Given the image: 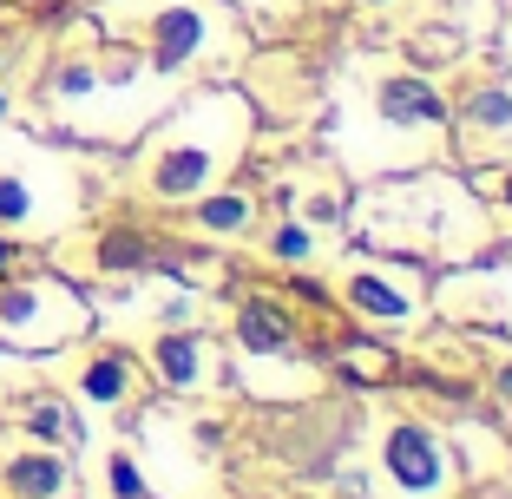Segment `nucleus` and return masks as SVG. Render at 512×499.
Returning <instances> with one entry per match:
<instances>
[{
	"instance_id": "obj_1",
	"label": "nucleus",
	"mask_w": 512,
	"mask_h": 499,
	"mask_svg": "<svg viewBox=\"0 0 512 499\" xmlns=\"http://www.w3.org/2000/svg\"><path fill=\"white\" fill-rule=\"evenodd\" d=\"M388 467H394V480H401L407 493H427V486L440 480L434 447H427V434H414V427H401V434L388 440Z\"/></svg>"
},
{
	"instance_id": "obj_2",
	"label": "nucleus",
	"mask_w": 512,
	"mask_h": 499,
	"mask_svg": "<svg viewBox=\"0 0 512 499\" xmlns=\"http://www.w3.org/2000/svg\"><path fill=\"white\" fill-rule=\"evenodd\" d=\"M381 112H388L394 125H440L447 119L440 92H427L421 79H394V86H381Z\"/></svg>"
},
{
	"instance_id": "obj_3",
	"label": "nucleus",
	"mask_w": 512,
	"mask_h": 499,
	"mask_svg": "<svg viewBox=\"0 0 512 499\" xmlns=\"http://www.w3.org/2000/svg\"><path fill=\"white\" fill-rule=\"evenodd\" d=\"M7 486L27 493V499H46V493H60V467H53V460H14V467H7Z\"/></svg>"
},
{
	"instance_id": "obj_4",
	"label": "nucleus",
	"mask_w": 512,
	"mask_h": 499,
	"mask_svg": "<svg viewBox=\"0 0 512 499\" xmlns=\"http://www.w3.org/2000/svg\"><path fill=\"white\" fill-rule=\"evenodd\" d=\"M197 178H204V158H197V152H178V158H165V165H158V191H171V197L191 191Z\"/></svg>"
},
{
	"instance_id": "obj_5",
	"label": "nucleus",
	"mask_w": 512,
	"mask_h": 499,
	"mask_svg": "<svg viewBox=\"0 0 512 499\" xmlns=\"http://www.w3.org/2000/svg\"><path fill=\"white\" fill-rule=\"evenodd\" d=\"M191 40H197V20L191 14H165V46H158V66H171Z\"/></svg>"
},
{
	"instance_id": "obj_6",
	"label": "nucleus",
	"mask_w": 512,
	"mask_h": 499,
	"mask_svg": "<svg viewBox=\"0 0 512 499\" xmlns=\"http://www.w3.org/2000/svg\"><path fill=\"white\" fill-rule=\"evenodd\" d=\"M158 362H165V375H171V381H191V375H197V355H191V342H184V335H165Z\"/></svg>"
},
{
	"instance_id": "obj_7",
	"label": "nucleus",
	"mask_w": 512,
	"mask_h": 499,
	"mask_svg": "<svg viewBox=\"0 0 512 499\" xmlns=\"http://www.w3.org/2000/svg\"><path fill=\"white\" fill-rule=\"evenodd\" d=\"M243 342L250 348H276L283 342V322H276L270 309H250V316H243Z\"/></svg>"
},
{
	"instance_id": "obj_8",
	"label": "nucleus",
	"mask_w": 512,
	"mask_h": 499,
	"mask_svg": "<svg viewBox=\"0 0 512 499\" xmlns=\"http://www.w3.org/2000/svg\"><path fill=\"white\" fill-rule=\"evenodd\" d=\"M86 394H92V401H119V394H125V368L119 362H99L86 375Z\"/></svg>"
},
{
	"instance_id": "obj_9",
	"label": "nucleus",
	"mask_w": 512,
	"mask_h": 499,
	"mask_svg": "<svg viewBox=\"0 0 512 499\" xmlns=\"http://www.w3.org/2000/svg\"><path fill=\"white\" fill-rule=\"evenodd\" d=\"M355 303L375 309V316H401V296H394V289H381L375 276H362V283H355Z\"/></svg>"
},
{
	"instance_id": "obj_10",
	"label": "nucleus",
	"mask_w": 512,
	"mask_h": 499,
	"mask_svg": "<svg viewBox=\"0 0 512 499\" xmlns=\"http://www.w3.org/2000/svg\"><path fill=\"white\" fill-rule=\"evenodd\" d=\"M473 119H486V125H506V119H512V99H506V92H486L480 106H473Z\"/></svg>"
},
{
	"instance_id": "obj_11",
	"label": "nucleus",
	"mask_w": 512,
	"mask_h": 499,
	"mask_svg": "<svg viewBox=\"0 0 512 499\" xmlns=\"http://www.w3.org/2000/svg\"><path fill=\"white\" fill-rule=\"evenodd\" d=\"M112 486H119V499H145V480L132 473V460H112Z\"/></svg>"
},
{
	"instance_id": "obj_12",
	"label": "nucleus",
	"mask_w": 512,
	"mask_h": 499,
	"mask_svg": "<svg viewBox=\"0 0 512 499\" xmlns=\"http://www.w3.org/2000/svg\"><path fill=\"white\" fill-rule=\"evenodd\" d=\"M204 224H243V197H217V204H204Z\"/></svg>"
},
{
	"instance_id": "obj_13",
	"label": "nucleus",
	"mask_w": 512,
	"mask_h": 499,
	"mask_svg": "<svg viewBox=\"0 0 512 499\" xmlns=\"http://www.w3.org/2000/svg\"><path fill=\"white\" fill-rule=\"evenodd\" d=\"M33 434H40V440H60L66 434V414L60 408H40V414H33Z\"/></svg>"
},
{
	"instance_id": "obj_14",
	"label": "nucleus",
	"mask_w": 512,
	"mask_h": 499,
	"mask_svg": "<svg viewBox=\"0 0 512 499\" xmlns=\"http://www.w3.org/2000/svg\"><path fill=\"white\" fill-rule=\"evenodd\" d=\"M27 211V191L20 184H0V217H20Z\"/></svg>"
},
{
	"instance_id": "obj_15",
	"label": "nucleus",
	"mask_w": 512,
	"mask_h": 499,
	"mask_svg": "<svg viewBox=\"0 0 512 499\" xmlns=\"http://www.w3.org/2000/svg\"><path fill=\"white\" fill-rule=\"evenodd\" d=\"M276 250H283V257H302V250H309V237H302V230H283V237H276Z\"/></svg>"
},
{
	"instance_id": "obj_16",
	"label": "nucleus",
	"mask_w": 512,
	"mask_h": 499,
	"mask_svg": "<svg viewBox=\"0 0 512 499\" xmlns=\"http://www.w3.org/2000/svg\"><path fill=\"white\" fill-rule=\"evenodd\" d=\"M499 388H506V394H512V375H506V381H499Z\"/></svg>"
},
{
	"instance_id": "obj_17",
	"label": "nucleus",
	"mask_w": 512,
	"mask_h": 499,
	"mask_svg": "<svg viewBox=\"0 0 512 499\" xmlns=\"http://www.w3.org/2000/svg\"><path fill=\"white\" fill-rule=\"evenodd\" d=\"M506 197H512V184H506Z\"/></svg>"
}]
</instances>
